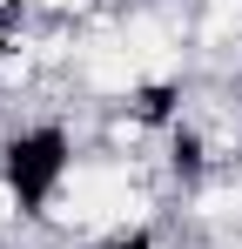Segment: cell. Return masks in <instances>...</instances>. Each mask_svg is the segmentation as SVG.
Here are the masks:
<instances>
[{"label":"cell","mask_w":242,"mask_h":249,"mask_svg":"<svg viewBox=\"0 0 242 249\" xmlns=\"http://www.w3.org/2000/svg\"><path fill=\"white\" fill-rule=\"evenodd\" d=\"M34 27H61V34H87L101 14H115V0H27Z\"/></svg>","instance_id":"cell-2"},{"label":"cell","mask_w":242,"mask_h":249,"mask_svg":"<svg viewBox=\"0 0 242 249\" xmlns=\"http://www.w3.org/2000/svg\"><path fill=\"white\" fill-rule=\"evenodd\" d=\"M81 162H87V135L68 115H14L0 122V182L14 209L27 215V229H40L54 202L74 189Z\"/></svg>","instance_id":"cell-1"},{"label":"cell","mask_w":242,"mask_h":249,"mask_svg":"<svg viewBox=\"0 0 242 249\" xmlns=\"http://www.w3.org/2000/svg\"><path fill=\"white\" fill-rule=\"evenodd\" d=\"M101 249H189V243H182V236H175V229L155 215V222H135V229H121L115 243H101Z\"/></svg>","instance_id":"cell-3"}]
</instances>
